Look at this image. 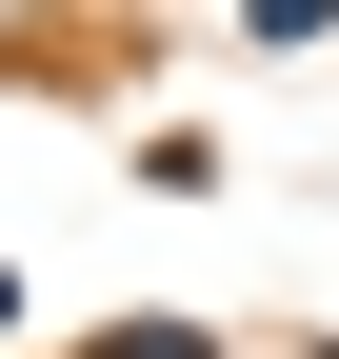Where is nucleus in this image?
<instances>
[{"mask_svg": "<svg viewBox=\"0 0 339 359\" xmlns=\"http://www.w3.org/2000/svg\"><path fill=\"white\" fill-rule=\"evenodd\" d=\"M240 40H260V60H319V40H339V0H240Z\"/></svg>", "mask_w": 339, "mask_h": 359, "instance_id": "1", "label": "nucleus"}, {"mask_svg": "<svg viewBox=\"0 0 339 359\" xmlns=\"http://www.w3.org/2000/svg\"><path fill=\"white\" fill-rule=\"evenodd\" d=\"M80 359H220V339H200V320H100Z\"/></svg>", "mask_w": 339, "mask_h": 359, "instance_id": "2", "label": "nucleus"}, {"mask_svg": "<svg viewBox=\"0 0 339 359\" xmlns=\"http://www.w3.org/2000/svg\"><path fill=\"white\" fill-rule=\"evenodd\" d=\"M0 320H20V280H0Z\"/></svg>", "mask_w": 339, "mask_h": 359, "instance_id": "3", "label": "nucleus"}, {"mask_svg": "<svg viewBox=\"0 0 339 359\" xmlns=\"http://www.w3.org/2000/svg\"><path fill=\"white\" fill-rule=\"evenodd\" d=\"M0 20H40V0H0Z\"/></svg>", "mask_w": 339, "mask_h": 359, "instance_id": "4", "label": "nucleus"}]
</instances>
